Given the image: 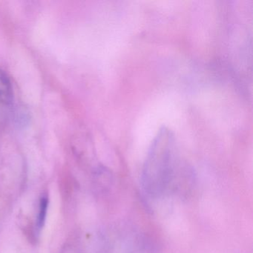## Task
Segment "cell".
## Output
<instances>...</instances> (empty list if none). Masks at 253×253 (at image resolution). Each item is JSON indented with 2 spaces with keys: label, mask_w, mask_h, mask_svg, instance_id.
Masks as SVG:
<instances>
[{
  "label": "cell",
  "mask_w": 253,
  "mask_h": 253,
  "mask_svg": "<svg viewBox=\"0 0 253 253\" xmlns=\"http://www.w3.org/2000/svg\"><path fill=\"white\" fill-rule=\"evenodd\" d=\"M14 100L12 83L6 72L0 69V103L10 105Z\"/></svg>",
  "instance_id": "obj_1"
},
{
  "label": "cell",
  "mask_w": 253,
  "mask_h": 253,
  "mask_svg": "<svg viewBox=\"0 0 253 253\" xmlns=\"http://www.w3.org/2000/svg\"><path fill=\"white\" fill-rule=\"evenodd\" d=\"M48 207V198L47 195H42L40 200L39 212L37 218V228L41 229L43 226L46 218L47 210Z\"/></svg>",
  "instance_id": "obj_2"
}]
</instances>
